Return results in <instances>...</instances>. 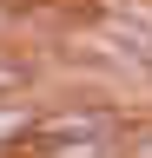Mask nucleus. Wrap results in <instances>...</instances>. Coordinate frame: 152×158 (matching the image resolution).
Masks as SVG:
<instances>
[{
	"mask_svg": "<svg viewBox=\"0 0 152 158\" xmlns=\"http://www.w3.org/2000/svg\"><path fill=\"white\" fill-rule=\"evenodd\" d=\"M0 86H13V73H7V66H0Z\"/></svg>",
	"mask_w": 152,
	"mask_h": 158,
	"instance_id": "nucleus-2",
	"label": "nucleus"
},
{
	"mask_svg": "<svg viewBox=\"0 0 152 158\" xmlns=\"http://www.w3.org/2000/svg\"><path fill=\"white\" fill-rule=\"evenodd\" d=\"M66 158H106V145H66Z\"/></svg>",
	"mask_w": 152,
	"mask_h": 158,
	"instance_id": "nucleus-1",
	"label": "nucleus"
}]
</instances>
